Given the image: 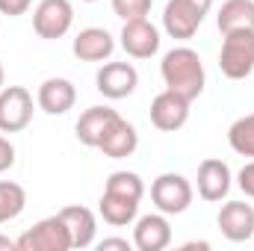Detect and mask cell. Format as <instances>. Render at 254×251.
<instances>
[{
  "mask_svg": "<svg viewBox=\"0 0 254 251\" xmlns=\"http://www.w3.org/2000/svg\"><path fill=\"white\" fill-rule=\"evenodd\" d=\"M160 74H163V83L169 92L187 98V101H195L204 86H207V74H204V63L198 57V51H192L187 45L181 48H172L163 63H160Z\"/></svg>",
  "mask_w": 254,
  "mask_h": 251,
  "instance_id": "6da1fadb",
  "label": "cell"
},
{
  "mask_svg": "<svg viewBox=\"0 0 254 251\" xmlns=\"http://www.w3.org/2000/svg\"><path fill=\"white\" fill-rule=\"evenodd\" d=\"M219 68L228 80H246L254 71V30H234L225 33Z\"/></svg>",
  "mask_w": 254,
  "mask_h": 251,
  "instance_id": "7a4b0ae2",
  "label": "cell"
},
{
  "mask_svg": "<svg viewBox=\"0 0 254 251\" xmlns=\"http://www.w3.org/2000/svg\"><path fill=\"white\" fill-rule=\"evenodd\" d=\"M192 198H195V187H192L184 175H178V172H166V175H160V178L151 184V201H154V207H157L160 213H166V216H181V213H187L190 204H192Z\"/></svg>",
  "mask_w": 254,
  "mask_h": 251,
  "instance_id": "3957f363",
  "label": "cell"
},
{
  "mask_svg": "<svg viewBox=\"0 0 254 251\" xmlns=\"http://www.w3.org/2000/svg\"><path fill=\"white\" fill-rule=\"evenodd\" d=\"M18 251H68L71 249V234L65 228L63 216H48L42 222H36L33 228H27L18 240Z\"/></svg>",
  "mask_w": 254,
  "mask_h": 251,
  "instance_id": "277c9868",
  "label": "cell"
},
{
  "mask_svg": "<svg viewBox=\"0 0 254 251\" xmlns=\"http://www.w3.org/2000/svg\"><path fill=\"white\" fill-rule=\"evenodd\" d=\"M74 24V6L71 0H39L36 12H33V30L39 39L57 42Z\"/></svg>",
  "mask_w": 254,
  "mask_h": 251,
  "instance_id": "5b68a950",
  "label": "cell"
},
{
  "mask_svg": "<svg viewBox=\"0 0 254 251\" xmlns=\"http://www.w3.org/2000/svg\"><path fill=\"white\" fill-rule=\"evenodd\" d=\"M33 122V95L24 86L0 89V133H21Z\"/></svg>",
  "mask_w": 254,
  "mask_h": 251,
  "instance_id": "8992f818",
  "label": "cell"
},
{
  "mask_svg": "<svg viewBox=\"0 0 254 251\" xmlns=\"http://www.w3.org/2000/svg\"><path fill=\"white\" fill-rule=\"evenodd\" d=\"M95 86L104 98L110 101H122L130 98L139 86V71L130 63H104L98 68V77H95Z\"/></svg>",
  "mask_w": 254,
  "mask_h": 251,
  "instance_id": "52a82bcc",
  "label": "cell"
},
{
  "mask_svg": "<svg viewBox=\"0 0 254 251\" xmlns=\"http://www.w3.org/2000/svg\"><path fill=\"white\" fill-rule=\"evenodd\" d=\"M216 225L228 243H249L254 240V207L246 201H228L222 204Z\"/></svg>",
  "mask_w": 254,
  "mask_h": 251,
  "instance_id": "ba28073f",
  "label": "cell"
},
{
  "mask_svg": "<svg viewBox=\"0 0 254 251\" xmlns=\"http://www.w3.org/2000/svg\"><path fill=\"white\" fill-rule=\"evenodd\" d=\"M119 39H122L125 54L133 57V60H151V57L160 51V30H157L148 18L125 21Z\"/></svg>",
  "mask_w": 254,
  "mask_h": 251,
  "instance_id": "9c48e42d",
  "label": "cell"
},
{
  "mask_svg": "<svg viewBox=\"0 0 254 251\" xmlns=\"http://www.w3.org/2000/svg\"><path fill=\"white\" fill-rule=\"evenodd\" d=\"M190 104L192 101L175 95V92H169V89H163L151 101V125L157 127V130H163V133L181 130V127L190 122Z\"/></svg>",
  "mask_w": 254,
  "mask_h": 251,
  "instance_id": "30bf717a",
  "label": "cell"
},
{
  "mask_svg": "<svg viewBox=\"0 0 254 251\" xmlns=\"http://www.w3.org/2000/svg\"><path fill=\"white\" fill-rule=\"evenodd\" d=\"M172 246V225L166 213H148L136 216L133 225V249L139 251H163Z\"/></svg>",
  "mask_w": 254,
  "mask_h": 251,
  "instance_id": "8fae6325",
  "label": "cell"
},
{
  "mask_svg": "<svg viewBox=\"0 0 254 251\" xmlns=\"http://www.w3.org/2000/svg\"><path fill=\"white\" fill-rule=\"evenodd\" d=\"M231 169L225 160H216V157H207L201 160L198 166V178H195V189L204 201H222L228 192H231Z\"/></svg>",
  "mask_w": 254,
  "mask_h": 251,
  "instance_id": "7c38bea8",
  "label": "cell"
},
{
  "mask_svg": "<svg viewBox=\"0 0 254 251\" xmlns=\"http://www.w3.org/2000/svg\"><path fill=\"white\" fill-rule=\"evenodd\" d=\"M71 51L83 63H107L113 57V51H116V39L104 27H86V30H80L74 36Z\"/></svg>",
  "mask_w": 254,
  "mask_h": 251,
  "instance_id": "4fadbf2b",
  "label": "cell"
},
{
  "mask_svg": "<svg viewBox=\"0 0 254 251\" xmlns=\"http://www.w3.org/2000/svg\"><path fill=\"white\" fill-rule=\"evenodd\" d=\"M204 15L192 6L190 0H169L166 9H163V30L172 36V39H181L187 42L198 33Z\"/></svg>",
  "mask_w": 254,
  "mask_h": 251,
  "instance_id": "5bb4252c",
  "label": "cell"
},
{
  "mask_svg": "<svg viewBox=\"0 0 254 251\" xmlns=\"http://www.w3.org/2000/svg\"><path fill=\"white\" fill-rule=\"evenodd\" d=\"M36 104H39V110L48 113V116H65V113L74 110V104H77V89H74V83L65 80V77H48V80L39 86V92H36Z\"/></svg>",
  "mask_w": 254,
  "mask_h": 251,
  "instance_id": "9a60e30c",
  "label": "cell"
},
{
  "mask_svg": "<svg viewBox=\"0 0 254 251\" xmlns=\"http://www.w3.org/2000/svg\"><path fill=\"white\" fill-rule=\"evenodd\" d=\"M139 148V133L136 127L130 125L127 119H116L113 125L107 127V133L101 136L98 142V151L110 160H125V157H133V151Z\"/></svg>",
  "mask_w": 254,
  "mask_h": 251,
  "instance_id": "2e32d148",
  "label": "cell"
},
{
  "mask_svg": "<svg viewBox=\"0 0 254 251\" xmlns=\"http://www.w3.org/2000/svg\"><path fill=\"white\" fill-rule=\"evenodd\" d=\"M65 228L71 234V249H89L95 246V237H98V219L89 207L83 204H71V207H63L60 210Z\"/></svg>",
  "mask_w": 254,
  "mask_h": 251,
  "instance_id": "e0dca14e",
  "label": "cell"
},
{
  "mask_svg": "<svg viewBox=\"0 0 254 251\" xmlns=\"http://www.w3.org/2000/svg\"><path fill=\"white\" fill-rule=\"evenodd\" d=\"M116 119H119V113H116L113 107H89V110L77 119L74 133H77V139H80L86 148H98L101 136L107 133V127L113 125Z\"/></svg>",
  "mask_w": 254,
  "mask_h": 251,
  "instance_id": "ac0fdd59",
  "label": "cell"
},
{
  "mask_svg": "<svg viewBox=\"0 0 254 251\" xmlns=\"http://www.w3.org/2000/svg\"><path fill=\"white\" fill-rule=\"evenodd\" d=\"M98 213H101V219H104L107 225H113V228H127V225H133L136 216H139V201L104 189V195H101V201H98Z\"/></svg>",
  "mask_w": 254,
  "mask_h": 251,
  "instance_id": "d6986e66",
  "label": "cell"
},
{
  "mask_svg": "<svg viewBox=\"0 0 254 251\" xmlns=\"http://www.w3.org/2000/svg\"><path fill=\"white\" fill-rule=\"evenodd\" d=\"M219 33H234V30H254V0H225L216 15Z\"/></svg>",
  "mask_w": 254,
  "mask_h": 251,
  "instance_id": "ffe728a7",
  "label": "cell"
},
{
  "mask_svg": "<svg viewBox=\"0 0 254 251\" xmlns=\"http://www.w3.org/2000/svg\"><path fill=\"white\" fill-rule=\"evenodd\" d=\"M228 145H231L234 154L254 160V113L240 116L234 125L228 127Z\"/></svg>",
  "mask_w": 254,
  "mask_h": 251,
  "instance_id": "44dd1931",
  "label": "cell"
},
{
  "mask_svg": "<svg viewBox=\"0 0 254 251\" xmlns=\"http://www.w3.org/2000/svg\"><path fill=\"white\" fill-rule=\"evenodd\" d=\"M27 207V192L15 181H0V225L18 219Z\"/></svg>",
  "mask_w": 254,
  "mask_h": 251,
  "instance_id": "7402d4cb",
  "label": "cell"
},
{
  "mask_svg": "<svg viewBox=\"0 0 254 251\" xmlns=\"http://www.w3.org/2000/svg\"><path fill=\"white\" fill-rule=\"evenodd\" d=\"M107 192H119V195H127V198H133V201H142V195H145V184H142V178L136 175V172H113L110 178H107Z\"/></svg>",
  "mask_w": 254,
  "mask_h": 251,
  "instance_id": "603a6c76",
  "label": "cell"
},
{
  "mask_svg": "<svg viewBox=\"0 0 254 251\" xmlns=\"http://www.w3.org/2000/svg\"><path fill=\"white\" fill-rule=\"evenodd\" d=\"M154 0H113V12L122 21H136V18H148Z\"/></svg>",
  "mask_w": 254,
  "mask_h": 251,
  "instance_id": "cb8c5ba5",
  "label": "cell"
},
{
  "mask_svg": "<svg viewBox=\"0 0 254 251\" xmlns=\"http://www.w3.org/2000/svg\"><path fill=\"white\" fill-rule=\"evenodd\" d=\"M237 187L246 192V198H254V160H249V163L240 169V175H237Z\"/></svg>",
  "mask_w": 254,
  "mask_h": 251,
  "instance_id": "d4e9b609",
  "label": "cell"
},
{
  "mask_svg": "<svg viewBox=\"0 0 254 251\" xmlns=\"http://www.w3.org/2000/svg\"><path fill=\"white\" fill-rule=\"evenodd\" d=\"M30 6H33V0H0V15L18 18V15H27Z\"/></svg>",
  "mask_w": 254,
  "mask_h": 251,
  "instance_id": "484cf974",
  "label": "cell"
},
{
  "mask_svg": "<svg viewBox=\"0 0 254 251\" xmlns=\"http://www.w3.org/2000/svg\"><path fill=\"white\" fill-rule=\"evenodd\" d=\"M12 166H15V145L6 136H0V175L9 172Z\"/></svg>",
  "mask_w": 254,
  "mask_h": 251,
  "instance_id": "4316f807",
  "label": "cell"
},
{
  "mask_svg": "<svg viewBox=\"0 0 254 251\" xmlns=\"http://www.w3.org/2000/svg\"><path fill=\"white\" fill-rule=\"evenodd\" d=\"M98 249H101V251H107V249L130 251V249H133V243H127V240H122V237H110V240H101V243H98Z\"/></svg>",
  "mask_w": 254,
  "mask_h": 251,
  "instance_id": "83f0119b",
  "label": "cell"
},
{
  "mask_svg": "<svg viewBox=\"0 0 254 251\" xmlns=\"http://www.w3.org/2000/svg\"><path fill=\"white\" fill-rule=\"evenodd\" d=\"M190 3L198 9V12H201V15H207V12L213 9V3H216V0H190Z\"/></svg>",
  "mask_w": 254,
  "mask_h": 251,
  "instance_id": "f1b7e54d",
  "label": "cell"
},
{
  "mask_svg": "<svg viewBox=\"0 0 254 251\" xmlns=\"http://www.w3.org/2000/svg\"><path fill=\"white\" fill-rule=\"evenodd\" d=\"M18 249V243H15V240H9V237H3V234H0V251H15Z\"/></svg>",
  "mask_w": 254,
  "mask_h": 251,
  "instance_id": "f546056e",
  "label": "cell"
},
{
  "mask_svg": "<svg viewBox=\"0 0 254 251\" xmlns=\"http://www.w3.org/2000/svg\"><path fill=\"white\" fill-rule=\"evenodd\" d=\"M184 251H192V249H210V243H187V246H181Z\"/></svg>",
  "mask_w": 254,
  "mask_h": 251,
  "instance_id": "4dcf8cb0",
  "label": "cell"
},
{
  "mask_svg": "<svg viewBox=\"0 0 254 251\" xmlns=\"http://www.w3.org/2000/svg\"><path fill=\"white\" fill-rule=\"evenodd\" d=\"M3 83H6V71H3V63H0V89H3Z\"/></svg>",
  "mask_w": 254,
  "mask_h": 251,
  "instance_id": "1f68e13d",
  "label": "cell"
},
{
  "mask_svg": "<svg viewBox=\"0 0 254 251\" xmlns=\"http://www.w3.org/2000/svg\"><path fill=\"white\" fill-rule=\"evenodd\" d=\"M86 3H95V0H86Z\"/></svg>",
  "mask_w": 254,
  "mask_h": 251,
  "instance_id": "d6a6232c",
  "label": "cell"
}]
</instances>
